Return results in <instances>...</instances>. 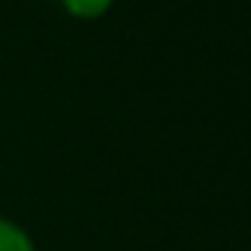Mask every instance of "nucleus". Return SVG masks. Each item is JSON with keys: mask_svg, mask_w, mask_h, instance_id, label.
Returning <instances> with one entry per match:
<instances>
[{"mask_svg": "<svg viewBox=\"0 0 251 251\" xmlns=\"http://www.w3.org/2000/svg\"><path fill=\"white\" fill-rule=\"evenodd\" d=\"M65 14H71L73 19H81V22H92L100 19L111 11L116 0H60Z\"/></svg>", "mask_w": 251, "mask_h": 251, "instance_id": "obj_1", "label": "nucleus"}, {"mask_svg": "<svg viewBox=\"0 0 251 251\" xmlns=\"http://www.w3.org/2000/svg\"><path fill=\"white\" fill-rule=\"evenodd\" d=\"M0 251H35V246L17 222L0 216Z\"/></svg>", "mask_w": 251, "mask_h": 251, "instance_id": "obj_2", "label": "nucleus"}]
</instances>
